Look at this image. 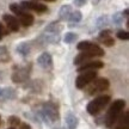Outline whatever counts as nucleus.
Returning a JSON list of instances; mask_svg holds the SVG:
<instances>
[{
  "mask_svg": "<svg viewBox=\"0 0 129 129\" xmlns=\"http://www.w3.org/2000/svg\"><path fill=\"white\" fill-rule=\"evenodd\" d=\"M18 18H19V22L22 23L23 26H30V25L34 23V17H32V14L28 13L26 11H25L23 14H20Z\"/></svg>",
  "mask_w": 129,
  "mask_h": 129,
  "instance_id": "nucleus-15",
  "label": "nucleus"
},
{
  "mask_svg": "<svg viewBox=\"0 0 129 129\" xmlns=\"http://www.w3.org/2000/svg\"><path fill=\"white\" fill-rule=\"evenodd\" d=\"M10 9H11V11L13 12L14 14H17V16H20V14H23L24 12H25V10L20 6V5L18 4H11V6H10Z\"/></svg>",
  "mask_w": 129,
  "mask_h": 129,
  "instance_id": "nucleus-18",
  "label": "nucleus"
},
{
  "mask_svg": "<svg viewBox=\"0 0 129 129\" xmlns=\"http://www.w3.org/2000/svg\"><path fill=\"white\" fill-rule=\"evenodd\" d=\"M66 124L68 127V129H77L78 127V118L77 116L73 115L72 112H68L66 116Z\"/></svg>",
  "mask_w": 129,
  "mask_h": 129,
  "instance_id": "nucleus-13",
  "label": "nucleus"
},
{
  "mask_svg": "<svg viewBox=\"0 0 129 129\" xmlns=\"http://www.w3.org/2000/svg\"><path fill=\"white\" fill-rule=\"evenodd\" d=\"M43 1H55V0H43Z\"/></svg>",
  "mask_w": 129,
  "mask_h": 129,
  "instance_id": "nucleus-33",
  "label": "nucleus"
},
{
  "mask_svg": "<svg viewBox=\"0 0 129 129\" xmlns=\"http://www.w3.org/2000/svg\"><path fill=\"white\" fill-rule=\"evenodd\" d=\"M24 10H32L35 12H38V13H42V12H46L47 11V6L43 4H40V3H36V1H23L22 5H20Z\"/></svg>",
  "mask_w": 129,
  "mask_h": 129,
  "instance_id": "nucleus-6",
  "label": "nucleus"
},
{
  "mask_svg": "<svg viewBox=\"0 0 129 129\" xmlns=\"http://www.w3.org/2000/svg\"><path fill=\"white\" fill-rule=\"evenodd\" d=\"M80 51H86V53H90V54H92L94 57L96 56H104V50L102 49L99 46H97L94 43L90 41H83L78 43V46H77Z\"/></svg>",
  "mask_w": 129,
  "mask_h": 129,
  "instance_id": "nucleus-3",
  "label": "nucleus"
},
{
  "mask_svg": "<svg viewBox=\"0 0 129 129\" xmlns=\"http://www.w3.org/2000/svg\"><path fill=\"white\" fill-rule=\"evenodd\" d=\"M0 98H3V88H0Z\"/></svg>",
  "mask_w": 129,
  "mask_h": 129,
  "instance_id": "nucleus-32",
  "label": "nucleus"
},
{
  "mask_svg": "<svg viewBox=\"0 0 129 129\" xmlns=\"http://www.w3.org/2000/svg\"><path fill=\"white\" fill-rule=\"evenodd\" d=\"M117 37L120 40H128V32L127 31H118L117 32Z\"/></svg>",
  "mask_w": 129,
  "mask_h": 129,
  "instance_id": "nucleus-25",
  "label": "nucleus"
},
{
  "mask_svg": "<svg viewBox=\"0 0 129 129\" xmlns=\"http://www.w3.org/2000/svg\"><path fill=\"white\" fill-rule=\"evenodd\" d=\"M74 4L75 6H83L86 4V0H74Z\"/></svg>",
  "mask_w": 129,
  "mask_h": 129,
  "instance_id": "nucleus-28",
  "label": "nucleus"
},
{
  "mask_svg": "<svg viewBox=\"0 0 129 129\" xmlns=\"http://www.w3.org/2000/svg\"><path fill=\"white\" fill-rule=\"evenodd\" d=\"M10 60L9 51L5 47H0V62H7Z\"/></svg>",
  "mask_w": 129,
  "mask_h": 129,
  "instance_id": "nucleus-19",
  "label": "nucleus"
},
{
  "mask_svg": "<svg viewBox=\"0 0 129 129\" xmlns=\"http://www.w3.org/2000/svg\"><path fill=\"white\" fill-rule=\"evenodd\" d=\"M92 57H94L92 54L86 53V51H81L80 54H78V55L75 56V59H74V64H80V66H81V64L88 62Z\"/></svg>",
  "mask_w": 129,
  "mask_h": 129,
  "instance_id": "nucleus-12",
  "label": "nucleus"
},
{
  "mask_svg": "<svg viewBox=\"0 0 129 129\" xmlns=\"http://www.w3.org/2000/svg\"><path fill=\"white\" fill-rule=\"evenodd\" d=\"M109 80L105 78H101V79H97L94 80L92 84H91V86L87 88V93L88 94H96V93H99V92H103V91H105L106 88L109 87Z\"/></svg>",
  "mask_w": 129,
  "mask_h": 129,
  "instance_id": "nucleus-5",
  "label": "nucleus"
},
{
  "mask_svg": "<svg viewBox=\"0 0 129 129\" xmlns=\"http://www.w3.org/2000/svg\"><path fill=\"white\" fill-rule=\"evenodd\" d=\"M63 40L66 43H72V42H74L77 40V35H75L74 32H67V34L64 35Z\"/></svg>",
  "mask_w": 129,
  "mask_h": 129,
  "instance_id": "nucleus-22",
  "label": "nucleus"
},
{
  "mask_svg": "<svg viewBox=\"0 0 129 129\" xmlns=\"http://www.w3.org/2000/svg\"><path fill=\"white\" fill-rule=\"evenodd\" d=\"M104 66V63L102 61H88L86 63L81 64L78 67V72L79 73H83V72H88V71H96L99 69Z\"/></svg>",
  "mask_w": 129,
  "mask_h": 129,
  "instance_id": "nucleus-7",
  "label": "nucleus"
},
{
  "mask_svg": "<svg viewBox=\"0 0 129 129\" xmlns=\"http://www.w3.org/2000/svg\"><path fill=\"white\" fill-rule=\"evenodd\" d=\"M10 123L12 125H18L19 124V120L17 117H10Z\"/></svg>",
  "mask_w": 129,
  "mask_h": 129,
  "instance_id": "nucleus-27",
  "label": "nucleus"
},
{
  "mask_svg": "<svg viewBox=\"0 0 129 129\" xmlns=\"http://www.w3.org/2000/svg\"><path fill=\"white\" fill-rule=\"evenodd\" d=\"M68 20H71V23H78L81 20V12L80 11H75V12H72L71 17H69Z\"/></svg>",
  "mask_w": 129,
  "mask_h": 129,
  "instance_id": "nucleus-20",
  "label": "nucleus"
},
{
  "mask_svg": "<svg viewBox=\"0 0 129 129\" xmlns=\"http://www.w3.org/2000/svg\"><path fill=\"white\" fill-rule=\"evenodd\" d=\"M0 120H1V117H0Z\"/></svg>",
  "mask_w": 129,
  "mask_h": 129,
  "instance_id": "nucleus-35",
  "label": "nucleus"
},
{
  "mask_svg": "<svg viewBox=\"0 0 129 129\" xmlns=\"http://www.w3.org/2000/svg\"><path fill=\"white\" fill-rule=\"evenodd\" d=\"M20 129H30V127H29L28 124H23V125H22V128H20Z\"/></svg>",
  "mask_w": 129,
  "mask_h": 129,
  "instance_id": "nucleus-30",
  "label": "nucleus"
},
{
  "mask_svg": "<svg viewBox=\"0 0 129 129\" xmlns=\"http://www.w3.org/2000/svg\"><path fill=\"white\" fill-rule=\"evenodd\" d=\"M4 20L7 28L11 30V31H18L19 30V23H18V19L11 16V14H4Z\"/></svg>",
  "mask_w": 129,
  "mask_h": 129,
  "instance_id": "nucleus-11",
  "label": "nucleus"
},
{
  "mask_svg": "<svg viewBox=\"0 0 129 129\" xmlns=\"http://www.w3.org/2000/svg\"><path fill=\"white\" fill-rule=\"evenodd\" d=\"M102 42L104 43V46H108V47H111L115 44V41H114V38H111V37H108V38H104V40H102Z\"/></svg>",
  "mask_w": 129,
  "mask_h": 129,
  "instance_id": "nucleus-24",
  "label": "nucleus"
},
{
  "mask_svg": "<svg viewBox=\"0 0 129 129\" xmlns=\"http://www.w3.org/2000/svg\"><path fill=\"white\" fill-rule=\"evenodd\" d=\"M112 129H128L129 127V112H124L122 116L117 117Z\"/></svg>",
  "mask_w": 129,
  "mask_h": 129,
  "instance_id": "nucleus-9",
  "label": "nucleus"
},
{
  "mask_svg": "<svg viewBox=\"0 0 129 129\" xmlns=\"http://www.w3.org/2000/svg\"><path fill=\"white\" fill-rule=\"evenodd\" d=\"M109 102H110V96H108V94L97 97L87 104V112L90 115H97L99 111L105 108Z\"/></svg>",
  "mask_w": 129,
  "mask_h": 129,
  "instance_id": "nucleus-2",
  "label": "nucleus"
},
{
  "mask_svg": "<svg viewBox=\"0 0 129 129\" xmlns=\"http://www.w3.org/2000/svg\"><path fill=\"white\" fill-rule=\"evenodd\" d=\"M71 14H72V7H71V5H63L60 9L59 16H60L61 20H68Z\"/></svg>",
  "mask_w": 129,
  "mask_h": 129,
  "instance_id": "nucleus-14",
  "label": "nucleus"
},
{
  "mask_svg": "<svg viewBox=\"0 0 129 129\" xmlns=\"http://www.w3.org/2000/svg\"><path fill=\"white\" fill-rule=\"evenodd\" d=\"M108 25V17L106 16H102L97 19V26L98 28H105Z\"/></svg>",
  "mask_w": 129,
  "mask_h": 129,
  "instance_id": "nucleus-21",
  "label": "nucleus"
},
{
  "mask_svg": "<svg viewBox=\"0 0 129 129\" xmlns=\"http://www.w3.org/2000/svg\"><path fill=\"white\" fill-rule=\"evenodd\" d=\"M4 35V30H3V25L0 24V40H1V37Z\"/></svg>",
  "mask_w": 129,
  "mask_h": 129,
  "instance_id": "nucleus-29",
  "label": "nucleus"
},
{
  "mask_svg": "<svg viewBox=\"0 0 129 129\" xmlns=\"http://www.w3.org/2000/svg\"><path fill=\"white\" fill-rule=\"evenodd\" d=\"M9 129H14V128H9Z\"/></svg>",
  "mask_w": 129,
  "mask_h": 129,
  "instance_id": "nucleus-34",
  "label": "nucleus"
},
{
  "mask_svg": "<svg viewBox=\"0 0 129 129\" xmlns=\"http://www.w3.org/2000/svg\"><path fill=\"white\" fill-rule=\"evenodd\" d=\"M37 63L44 69L51 68V66H53V59H51V55L49 54V53H43V54H41V55L38 56V59H37Z\"/></svg>",
  "mask_w": 129,
  "mask_h": 129,
  "instance_id": "nucleus-10",
  "label": "nucleus"
},
{
  "mask_svg": "<svg viewBox=\"0 0 129 129\" xmlns=\"http://www.w3.org/2000/svg\"><path fill=\"white\" fill-rule=\"evenodd\" d=\"M110 35V30H104V31H102L101 32V40H104V38H108V37H110L109 36Z\"/></svg>",
  "mask_w": 129,
  "mask_h": 129,
  "instance_id": "nucleus-26",
  "label": "nucleus"
},
{
  "mask_svg": "<svg viewBox=\"0 0 129 129\" xmlns=\"http://www.w3.org/2000/svg\"><path fill=\"white\" fill-rule=\"evenodd\" d=\"M97 73L96 71H88V72H83V74H80L77 81H75V86L78 88H84L85 86H87L88 84H91L96 79Z\"/></svg>",
  "mask_w": 129,
  "mask_h": 129,
  "instance_id": "nucleus-4",
  "label": "nucleus"
},
{
  "mask_svg": "<svg viewBox=\"0 0 129 129\" xmlns=\"http://www.w3.org/2000/svg\"><path fill=\"white\" fill-rule=\"evenodd\" d=\"M42 114H43V116L46 117L47 120H50V121L57 120V110H56L55 106L53 105V104H50V103L44 104Z\"/></svg>",
  "mask_w": 129,
  "mask_h": 129,
  "instance_id": "nucleus-8",
  "label": "nucleus"
},
{
  "mask_svg": "<svg viewBox=\"0 0 129 129\" xmlns=\"http://www.w3.org/2000/svg\"><path fill=\"white\" fill-rule=\"evenodd\" d=\"M112 20H114V23H115V24H121V22L123 20V14H122V13L114 14V18H112Z\"/></svg>",
  "mask_w": 129,
  "mask_h": 129,
  "instance_id": "nucleus-23",
  "label": "nucleus"
},
{
  "mask_svg": "<svg viewBox=\"0 0 129 129\" xmlns=\"http://www.w3.org/2000/svg\"><path fill=\"white\" fill-rule=\"evenodd\" d=\"M17 51L19 54H22L23 56H26L30 53V47H29L28 43H20L17 48Z\"/></svg>",
  "mask_w": 129,
  "mask_h": 129,
  "instance_id": "nucleus-16",
  "label": "nucleus"
},
{
  "mask_svg": "<svg viewBox=\"0 0 129 129\" xmlns=\"http://www.w3.org/2000/svg\"><path fill=\"white\" fill-rule=\"evenodd\" d=\"M13 81H16V83H20V81H23V80H25V79L28 78V73L26 72H18V73H14L13 74Z\"/></svg>",
  "mask_w": 129,
  "mask_h": 129,
  "instance_id": "nucleus-17",
  "label": "nucleus"
},
{
  "mask_svg": "<svg viewBox=\"0 0 129 129\" xmlns=\"http://www.w3.org/2000/svg\"><path fill=\"white\" fill-rule=\"evenodd\" d=\"M125 105V102L122 99H117L112 103V105L110 106V109L108 110L105 116V125L108 128L112 127V124L115 123V121L117 120V117L120 116L121 111L123 110V108Z\"/></svg>",
  "mask_w": 129,
  "mask_h": 129,
  "instance_id": "nucleus-1",
  "label": "nucleus"
},
{
  "mask_svg": "<svg viewBox=\"0 0 129 129\" xmlns=\"http://www.w3.org/2000/svg\"><path fill=\"white\" fill-rule=\"evenodd\" d=\"M122 14H124V17H128V10H124V12Z\"/></svg>",
  "mask_w": 129,
  "mask_h": 129,
  "instance_id": "nucleus-31",
  "label": "nucleus"
}]
</instances>
